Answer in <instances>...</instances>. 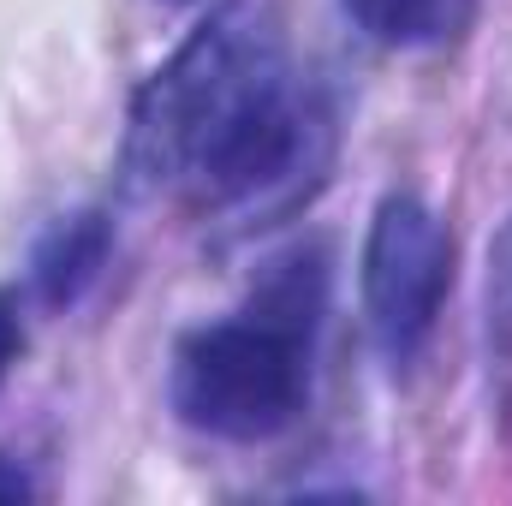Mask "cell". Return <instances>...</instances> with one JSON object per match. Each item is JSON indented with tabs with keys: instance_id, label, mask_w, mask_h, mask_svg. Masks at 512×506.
<instances>
[{
	"instance_id": "6da1fadb",
	"label": "cell",
	"mask_w": 512,
	"mask_h": 506,
	"mask_svg": "<svg viewBox=\"0 0 512 506\" xmlns=\"http://www.w3.org/2000/svg\"><path fill=\"white\" fill-rule=\"evenodd\" d=\"M316 108L262 6H227L137 90L126 131L131 191H179L197 209H245L310 161Z\"/></svg>"
},
{
	"instance_id": "7a4b0ae2",
	"label": "cell",
	"mask_w": 512,
	"mask_h": 506,
	"mask_svg": "<svg viewBox=\"0 0 512 506\" xmlns=\"http://www.w3.org/2000/svg\"><path fill=\"white\" fill-rule=\"evenodd\" d=\"M310 334L316 316L256 298L245 316L191 328L173 352L167 399L179 423L215 441H268L280 435L310 393Z\"/></svg>"
},
{
	"instance_id": "3957f363",
	"label": "cell",
	"mask_w": 512,
	"mask_h": 506,
	"mask_svg": "<svg viewBox=\"0 0 512 506\" xmlns=\"http://www.w3.org/2000/svg\"><path fill=\"white\" fill-rule=\"evenodd\" d=\"M447 286H453V239L441 215L411 191L382 197L364 239V316L387 364H411L423 352L447 304Z\"/></svg>"
},
{
	"instance_id": "277c9868",
	"label": "cell",
	"mask_w": 512,
	"mask_h": 506,
	"mask_svg": "<svg viewBox=\"0 0 512 506\" xmlns=\"http://www.w3.org/2000/svg\"><path fill=\"white\" fill-rule=\"evenodd\" d=\"M108 262V221L96 209L84 215H66L48 227V239L36 245V262H30V280L42 292V304H72Z\"/></svg>"
},
{
	"instance_id": "5b68a950",
	"label": "cell",
	"mask_w": 512,
	"mask_h": 506,
	"mask_svg": "<svg viewBox=\"0 0 512 506\" xmlns=\"http://www.w3.org/2000/svg\"><path fill=\"white\" fill-rule=\"evenodd\" d=\"M346 12L382 48H435L465 30L471 0H346Z\"/></svg>"
},
{
	"instance_id": "8992f818",
	"label": "cell",
	"mask_w": 512,
	"mask_h": 506,
	"mask_svg": "<svg viewBox=\"0 0 512 506\" xmlns=\"http://www.w3.org/2000/svg\"><path fill=\"white\" fill-rule=\"evenodd\" d=\"M483 352H489V387L501 411V441L512 447V221L489 245V280H483Z\"/></svg>"
},
{
	"instance_id": "52a82bcc",
	"label": "cell",
	"mask_w": 512,
	"mask_h": 506,
	"mask_svg": "<svg viewBox=\"0 0 512 506\" xmlns=\"http://www.w3.org/2000/svg\"><path fill=\"white\" fill-rule=\"evenodd\" d=\"M36 495V483L12 465V459H0V501H30Z\"/></svg>"
},
{
	"instance_id": "ba28073f",
	"label": "cell",
	"mask_w": 512,
	"mask_h": 506,
	"mask_svg": "<svg viewBox=\"0 0 512 506\" xmlns=\"http://www.w3.org/2000/svg\"><path fill=\"white\" fill-rule=\"evenodd\" d=\"M12 352H18V322H12V310L0 304V376H6V364H12Z\"/></svg>"
}]
</instances>
